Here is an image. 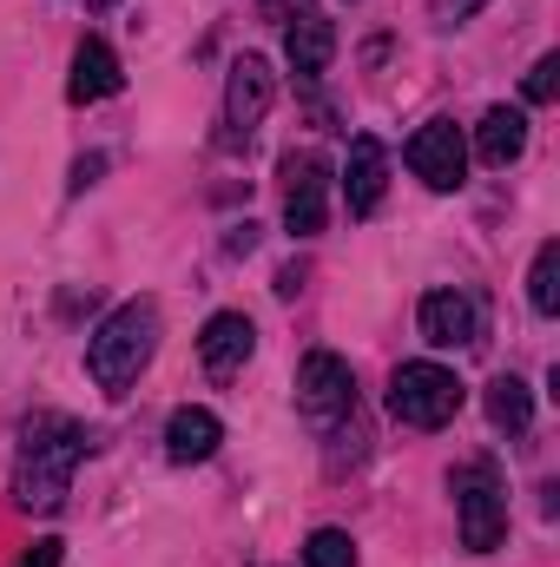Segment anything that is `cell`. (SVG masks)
<instances>
[{
    "instance_id": "cell-1",
    "label": "cell",
    "mask_w": 560,
    "mask_h": 567,
    "mask_svg": "<svg viewBox=\"0 0 560 567\" xmlns=\"http://www.w3.org/2000/svg\"><path fill=\"white\" fill-rule=\"evenodd\" d=\"M93 449V435L73 423V416H33L20 435V468H13V502L33 508V515H60L66 488H73V468L80 455Z\"/></svg>"
},
{
    "instance_id": "cell-2",
    "label": "cell",
    "mask_w": 560,
    "mask_h": 567,
    "mask_svg": "<svg viewBox=\"0 0 560 567\" xmlns=\"http://www.w3.org/2000/svg\"><path fill=\"white\" fill-rule=\"evenodd\" d=\"M152 350H158V303H152V297H133V303H120V310L93 330L86 370H93V383H100L106 396H126V390L139 383V370L152 363Z\"/></svg>"
},
{
    "instance_id": "cell-3",
    "label": "cell",
    "mask_w": 560,
    "mask_h": 567,
    "mask_svg": "<svg viewBox=\"0 0 560 567\" xmlns=\"http://www.w3.org/2000/svg\"><path fill=\"white\" fill-rule=\"evenodd\" d=\"M455 488V515H462V548L475 555H495L501 535H508V488H501V468L495 462H462L448 475Z\"/></svg>"
},
{
    "instance_id": "cell-4",
    "label": "cell",
    "mask_w": 560,
    "mask_h": 567,
    "mask_svg": "<svg viewBox=\"0 0 560 567\" xmlns=\"http://www.w3.org/2000/svg\"><path fill=\"white\" fill-rule=\"evenodd\" d=\"M390 410L409 429H442L462 410V383H455V370H442V363H403L396 383H390Z\"/></svg>"
},
{
    "instance_id": "cell-5",
    "label": "cell",
    "mask_w": 560,
    "mask_h": 567,
    "mask_svg": "<svg viewBox=\"0 0 560 567\" xmlns=\"http://www.w3.org/2000/svg\"><path fill=\"white\" fill-rule=\"evenodd\" d=\"M330 218V165L317 152H283V231L317 238Z\"/></svg>"
},
{
    "instance_id": "cell-6",
    "label": "cell",
    "mask_w": 560,
    "mask_h": 567,
    "mask_svg": "<svg viewBox=\"0 0 560 567\" xmlns=\"http://www.w3.org/2000/svg\"><path fill=\"white\" fill-rule=\"evenodd\" d=\"M297 410L317 416V423L356 410V377H350V363H343L336 350H310V357L297 363Z\"/></svg>"
},
{
    "instance_id": "cell-7",
    "label": "cell",
    "mask_w": 560,
    "mask_h": 567,
    "mask_svg": "<svg viewBox=\"0 0 560 567\" xmlns=\"http://www.w3.org/2000/svg\"><path fill=\"white\" fill-rule=\"evenodd\" d=\"M409 172H416L428 192H455L468 178V145L448 120H428L416 140H409Z\"/></svg>"
},
{
    "instance_id": "cell-8",
    "label": "cell",
    "mask_w": 560,
    "mask_h": 567,
    "mask_svg": "<svg viewBox=\"0 0 560 567\" xmlns=\"http://www.w3.org/2000/svg\"><path fill=\"white\" fill-rule=\"evenodd\" d=\"M422 337H428L435 350H468V343L481 337L475 297H468V290H428V297H422Z\"/></svg>"
},
{
    "instance_id": "cell-9",
    "label": "cell",
    "mask_w": 560,
    "mask_h": 567,
    "mask_svg": "<svg viewBox=\"0 0 560 567\" xmlns=\"http://www.w3.org/2000/svg\"><path fill=\"white\" fill-rule=\"evenodd\" d=\"M251 343H258L251 317H245V310H218V317L205 323V337H198V363H205V370L225 383V377H238V370H245Z\"/></svg>"
},
{
    "instance_id": "cell-10",
    "label": "cell",
    "mask_w": 560,
    "mask_h": 567,
    "mask_svg": "<svg viewBox=\"0 0 560 567\" xmlns=\"http://www.w3.org/2000/svg\"><path fill=\"white\" fill-rule=\"evenodd\" d=\"M383 192H390V152L383 140H350V165H343V198H350V212L356 218H370L376 205H383Z\"/></svg>"
},
{
    "instance_id": "cell-11",
    "label": "cell",
    "mask_w": 560,
    "mask_h": 567,
    "mask_svg": "<svg viewBox=\"0 0 560 567\" xmlns=\"http://www.w3.org/2000/svg\"><path fill=\"white\" fill-rule=\"evenodd\" d=\"M120 86H126V73H120V53H113L100 33H86V40L73 47V80H66V100L93 106V100H113Z\"/></svg>"
},
{
    "instance_id": "cell-12",
    "label": "cell",
    "mask_w": 560,
    "mask_h": 567,
    "mask_svg": "<svg viewBox=\"0 0 560 567\" xmlns=\"http://www.w3.org/2000/svg\"><path fill=\"white\" fill-rule=\"evenodd\" d=\"M271 100H278V73H271L258 53H245V60L231 66V86H225V120L251 133V126L271 113Z\"/></svg>"
},
{
    "instance_id": "cell-13",
    "label": "cell",
    "mask_w": 560,
    "mask_h": 567,
    "mask_svg": "<svg viewBox=\"0 0 560 567\" xmlns=\"http://www.w3.org/2000/svg\"><path fill=\"white\" fill-rule=\"evenodd\" d=\"M218 442H225V423H218L211 410H172V423H165V455H172L178 468H185V462H211Z\"/></svg>"
},
{
    "instance_id": "cell-14",
    "label": "cell",
    "mask_w": 560,
    "mask_h": 567,
    "mask_svg": "<svg viewBox=\"0 0 560 567\" xmlns=\"http://www.w3.org/2000/svg\"><path fill=\"white\" fill-rule=\"evenodd\" d=\"M330 53H336V27L317 20V13H297L290 33H283V60H290V73H297V80H317V73L330 66Z\"/></svg>"
},
{
    "instance_id": "cell-15",
    "label": "cell",
    "mask_w": 560,
    "mask_h": 567,
    "mask_svg": "<svg viewBox=\"0 0 560 567\" xmlns=\"http://www.w3.org/2000/svg\"><path fill=\"white\" fill-rule=\"evenodd\" d=\"M475 152H481V165L508 172V165L528 152V120H521L515 106H488V113H481V126H475Z\"/></svg>"
},
{
    "instance_id": "cell-16",
    "label": "cell",
    "mask_w": 560,
    "mask_h": 567,
    "mask_svg": "<svg viewBox=\"0 0 560 567\" xmlns=\"http://www.w3.org/2000/svg\"><path fill=\"white\" fill-rule=\"evenodd\" d=\"M528 416H535L528 383H521V377H495V383H488V423L508 429V435H521V429H528Z\"/></svg>"
},
{
    "instance_id": "cell-17",
    "label": "cell",
    "mask_w": 560,
    "mask_h": 567,
    "mask_svg": "<svg viewBox=\"0 0 560 567\" xmlns=\"http://www.w3.org/2000/svg\"><path fill=\"white\" fill-rule=\"evenodd\" d=\"M528 303H535L541 317H554V310H560V245H541V251H535V271H528Z\"/></svg>"
},
{
    "instance_id": "cell-18",
    "label": "cell",
    "mask_w": 560,
    "mask_h": 567,
    "mask_svg": "<svg viewBox=\"0 0 560 567\" xmlns=\"http://www.w3.org/2000/svg\"><path fill=\"white\" fill-rule=\"evenodd\" d=\"M303 567H356V542L343 528H317L303 542Z\"/></svg>"
},
{
    "instance_id": "cell-19",
    "label": "cell",
    "mask_w": 560,
    "mask_h": 567,
    "mask_svg": "<svg viewBox=\"0 0 560 567\" xmlns=\"http://www.w3.org/2000/svg\"><path fill=\"white\" fill-rule=\"evenodd\" d=\"M554 86H560V60H554V53H541V60L528 66V100H535V106H548V100H554Z\"/></svg>"
},
{
    "instance_id": "cell-20",
    "label": "cell",
    "mask_w": 560,
    "mask_h": 567,
    "mask_svg": "<svg viewBox=\"0 0 560 567\" xmlns=\"http://www.w3.org/2000/svg\"><path fill=\"white\" fill-rule=\"evenodd\" d=\"M60 561H66V542H33L20 555V567H60Z\"/></svg>"
},
{
    "instance_id": "cell-21",
    "label": "cell",
    "mask_w": 560,
    "mask_h": 567,
    "mask_svg": "<svg viewBox=\"0 0 560 567\" xmlns=\"http://www.w3.org/2000/svg\"><path fill=\"white\" fill-rule=\"evenodd\" d=\"M93 7H113V0H93Z\"/></svg>"
}]
</instances>
